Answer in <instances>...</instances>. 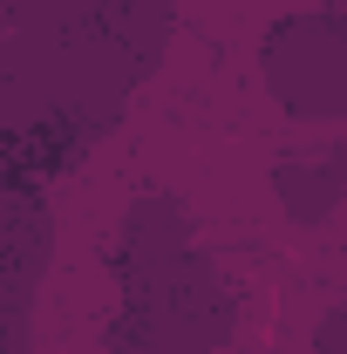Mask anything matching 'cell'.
Here are the masks:
<instances>
[{
  "label": "cell",
  "mask_w": 347,
  "mask_h": 354,
  "mask_svg": "<svg viewBox=\"0 0 347 354\" xmlns=\"http://www.w3.org/2000/svg\"><path fill=\"white\" fill-rule=\"evenodd\" d=\"M116 293L109 354H218L232 341V293L198 245L116 272Z\"/></svg>",
  "instance_id": "cell-1"
},
{
  "label": "cell",
  "mask_w": 347,
  "mask_h": 354,
  "mask_svg": "<svg viewBox=\"0 0 347 354\" xmlns=\"http://www.w3.org/2000/svg\"><path fill=\"white\" fill-rule=\"evenodd\" d=\"M259 68L265 88L286 116L300 123H334L347 102V68H341V21L334 7H300L279 14L259 41Z\"/></svg>",
  "instance_id": "cell-2"
},
{
  "label": "cell",
  "mask_w": 347,
  "mask_h": 354,
  "mask_svg": "<svg viewBox=\"0 0 347 354\" xmlns=\"http://www.w3.org/2000/svg\"><path fill=\"white\" fill-rule=\"evenodd\" d=\"M272 198H279V212L293 225H327L341 212V198H347L341 150L327 143V150H293V157H279V164H272Z\"/></svg>",
  "instance_id": "cell-3"
},
{
  "label": "cell",
  "mask_w": 347,
  "mask_h": 354,
  "mask_svg": "<svg viewBox=\"0 0 347 354\" xmlns=\"http://www.w3.org/2000/svg\"><path fill=\"white\" fill-rule=\"evenodd\" d=\"M191 245V212L177 205L171 191H143L123 225H116V245H109V272H136V266H157Z\"/></svg>",
  "instance_id": "cell-4"
},
{
  "label": "cell",
  "mask_w": 347,
  "mask_h": 354,
  "mask_svg": "<svg viewBox=\"0 0 347 354\" xmlns=\"http://www.w3.org/2000/svg\"><path fill=\"white\" fill-rule=\"evenodd\" d=\"M313 354H341V313H327V320H320V334H313Z\"/></svg>",
  "instance_id": "cell-5"
}]
</instances>
